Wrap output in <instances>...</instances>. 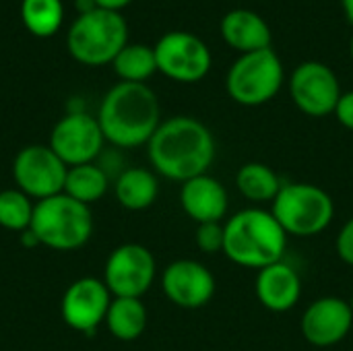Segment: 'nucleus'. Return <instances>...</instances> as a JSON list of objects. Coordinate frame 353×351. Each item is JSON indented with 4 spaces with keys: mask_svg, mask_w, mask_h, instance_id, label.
<instances>
[{
    "mask_svg": "<svg viewBox=\"0 0 353 351\" xmlns=\"http://www.w3.org/2000/svg\"><path fill=\"white\" fill-rule=\"evenodd\" d=\"M219 33L223 41L240 54L267 50L273 41L269 23L259 12L248 8H236L225 12L219 23Z\"/></svg>",
    "mask_w": 353,
    "mask_h": 351,
    "instance_id": "nucleus-18",
    "label": "nucleus"
},
{
    "mask_svg": "<svg viewBox=\"0 0 353 351\" xmlns=\"http://www.w3.org/2000/svg\"><path fill=\"white\" fill-rule=\"evenodd\" d=\"M147 306L141 298H114L105 314V327L120 341H134L147 329Z\"/></svg>",
    "mask_w": 353,
    "mask_h": 351,
    "instance_id": "nucleus-20",
    "label": "nucleus"
},
{
    "mask_svg": "<svg viewBox=\"0 0 353 351\" xmlns=\"http://www.w3.org/2000/svg\"><path fill=\"white\" fill-rule=\"evenodd\" d=\"M350 306H352V312H353V296L350 298Z\"/></svg>",
    "mask_w": 353,
    "mask_h": 351,
    "instance_id": "nucleus-33",
    "label": "nucleus"
},
{
    "mask_svg": "<svg viewBox=\"0 0 353 351\" xmlns=\"http://www.w3.org/2000/svg\"><path fill=\"white\" fill-rule=\"evenodd\" d=\"M271 213L288 236L314 238L333 223L335 201L312 182H283L271 203Z\"/></svg>",
    "mask_w": 353,
    "mask_h": 351,
    "instance_id": "nucleus-6",
    "label": "nucleus"
},
{
    "mask_svg": "<svg viewBox=\"0 0 353 351\" xmlns=\"http://www.w3.org/2000/svg\"><path fill=\"white\" fill-rule=\"evenodd\" d=\"M236 186L246 201L254 205H263L275 201L283 182L271 166L261 161H248L238 170Z\"/></svg>",
    "mask_w": 353,
    "mask_h": 351,
    "instance_id": "nucleus-21",
    "label": "nucleus"
},
{
    "mask_svg": "<svg viewBox=\"0 0 353 351\" xmlns=\"http://www.w3.org/2000/svg\"><path fill=\"white\" fill-rule=\"evenodd\" d=\"M116 201L128 211L149 209L159 194V180L155 172L147 168H126L114 180Z\"/></svg>",
    "mask_w": 353,
    "mask_h": 351,
    "instance_id": "nucleus-19",
    "label": "nucleus"
},
{
    "mask_svg": "<svg viewBox=\"0 0 353 351\" xmlns=\"http://www.w3.org/2000/svg\"><path fill=\"white\" fill-rule=\"evenodd\" d=\"M95 8H97L95 0H74V10L79 14H87V12H91Z\"/></svg>",
    "mask_w": 353,
    "mask_h": 351,
    "instance_id": "nucleus-30",
    "label": "nucleus"
},
{
    "mask_svg": "<svg viewBox=\"0 0 353 351\" xmlns=\"http://www.w3.org/2000/svg\"><path fill=\"white\" fill-rule=\"evenodd\" d=\"M157 72L170 81L192 85L203 81L213 66V56L209 46L194 33L188 31H168L153 46Z\"/></svg>",
    "mask_w": 353,
    "mask_h": 351,
    "instance_id": "nucleus-8",
    "label": "nucleus"
},
{
    "mask_svg": "<svg viewBox=\"0 0 353 351\" xmlns=\"http://www.w3.org/2000/svg\"><path fill=\"white\" fill-rule=\"evenodd\" d=\"M350 56H352V62H353V35H352V39H350Z\"/></svg>",
    "mask_w": 353,
    "mask_h": 351,
    "instance_id": "nucleus-32",
    "label": "nucleus"
},
{
    "mask_svg": "<svg viewBox=\"0 0 353 351\" xmlns=\"http://www.w3.org/2000/svg\"><path fill=\"white\" fill-rule=\"evenodd\" d=\"M23 27L35 37H52L62 29V0H21Z\"/></svg>",
    "mask_w": 353,
    "mask_h": 351,
    "instance_id": "nucleus-24",
    "label": "nucleus"
},
{
    "mask_svg": "<svg viewBox=\"0 0 353 351\" xmlns=\"http://www.w3.org/2000/svg\"><path fill=\"white\" fill-rule=\"evenodd\" d=\"M68 166L50 145H27L12 159V180L29 199L43 201L64 192Z\"/></svg>",
    "mask_w": 353,
    "mask_h": 351,
    "instance_id": "nucleus-9",
    "label": "nucleus"
},
{
    "mask_svg": "<svg viewBox=\"0 0 353 351\" xmlns=\"http://www.w3.org/2000/svg\"><path fill=\"white\" fill-rule=\"evenodd\" d=\"M223 254L238 267L261 271L283 261L288 234L275 215L263 207H248L223 223Z\"/></svg>",
    "mask_w": 353,
    "mask_h": 351,
    "instance_id": "nucleus-3",
    "label": "nucleus"
},
{
    "mask_svg": "<svg viewBox=\"0 0 353 351\" xmlns=\"http://www.w3.org/2000/svg\"><path fill=\"white\" fill-rule=\"evenodd\" d=\"M335 250L345 265L353 267V217H350L339 230L335 240Z\"/></svg>",
    "mask_w": 353,
    "mask_h": 351,
    "instance_id": "nucleus-27",
    "label": "nucleus"
},
{
    "mask_svg": "<svg viewBox=\"0 0 353 351\" xmlns=\"http://www.w3.org/2000/svg\"><path fill=\"white\" fill-rule=\"evenodd\" d=\"M341 83L331 66L306 60L290 74V95L296 108L310 118L331 116L341 97Z\"/></svg>",
    "mask_w": 353,
    "mask_h": 351,
    "instance_id": "nucleus-11",
    "label": "nucleus"
},
{
    "mask_svg": "<svg viewBox=\"0 0 353 351\" xmlns=\"http://www.w3.org/2000/svg\"><path fill=\"white\" fill-rule=\"evenodd\" d=\"M285 83L283 62L273 48L240 54L225 74V91L246 108L265 106L277 97Z\"/></svg>",
    "mask_w": 353,
    "mask_h": 351,
    "instance_id": "nucleus-7",
    "label": "nucleus"
},
{
    "mask_svg": "<svg viewBox=\"0 0 353 351\" xmlns=\"http://www.w3.org/2000/svg\"><path fill=\"white\" fill-rule=\"evenodd\" d=\"M161 290L172 304L196 310L213 300L217 283L203 263L194 259H178L163 269Z\"/></svg>",
    "mask_w": 353,
    "mask_h": 351,
    "instance_id": "nucleus-14",
    "label": "nucleus"
},
{
    "mask_svg": "<svg viewBox=\"0 0 353 351\" xmlns=\"http://www.w3.org/2000/svg\"><path fill=\"white\" fill-rule=\"evenodd\" d=\"M180 207L196 223L221 221L228 215L230 197L225 186L211 174H203L182 182L180 186Z\"/></svg>",
    "mask_w": 353,
    "mask_h": 351,
    "instance_id": "nucleus-16",
    "label": "nucleus"
},
{
    "mask_svg": "<svg viewBox=\"0 0 353 351\" xmlns=\"http://www.w3.org/2000/svg\"><path fill=\"white\" fill-rule=\"evenodd\" d=\"M97 122L116 149H137L151 141L161 124V108L147 83H116L101 99Z\"/></svg>",
    "mask_w": 353,
    "mask_h": 351,
    "instance_id": "nucleus-2",
    "label": "nucleus"
},
{
    "mask_svg": "<svg viewBox=\"0 0 353 351\" xmlns=\"http://www.w3.org/2000/svg\"><path fill=\"white\" fill-rule=\"evenodd\" d=\"M223 240H225V232H223L221 221L196 225L194 242H196V248L203 254H219V252H223Z\"/></svg>",
    "mask_w": 353,
    "mask_h": 351,
    "instance_id": "nucleus-26",
    "label": "nucleus"
},
{
    "mask_svg": "<svg viewBox=\"0 0 353 351\" xmlns=\"http://www.w3.org/2000/svg\"><path fill=\"white\" fill-rule=\"evenodd\" d=\"M29 230L39 246L58 252L79 250L93 234V213L91 207L60 192L35 203Z\"/></svg>",
    "mask_w": 353,
    "mask_h": 351,
    "instance_id": "nucleus-4",
    "label": "nucleus"
},
{
    "mask_svg": "<svg viewBox=\"0 0 353 351\" xmlns=\"http://www.w3.org/2000/svg\"><path fill=\"white\" fill-rule=\"evenodd\" d=\"M35 203L19 188L0 190V228L8 232H27L33 219Z\"/></svg>",
    "mask_w": 353,
    "mask_h": 351,
    "instance_id": "nucleus-25",
    "label": "nucleus"
},
{
    "mask_svg": "<svg viewBox=\"0 0 353 351\" xmlns=\"http://www.w3.org/2000/svg\"><path fill=\"white\" fill-rule=\"evenodd\" d=\"M341 6H343V12H345L347 21L353 25V0H341Z\"/></svg>",
    "mask_w": 353,
    "mask_h": 351,
    "instance_id": "nucleus-31",
    "label": "nucleus"
},
{
    "mask_svg": "<svg viewBox=\"0 0 353 351\" xmlns=\"http://www.w3.org/2000/svg\"><path fill=\"white\" fill-rule=\"evenodd\" d=\"M254 292L259 302L271 312H288L302 298L300 273L285 261L256 271Z\"/></svg>",
    "mask_w": 353,
    "mask_h": 351,
    "instance_id": "nucleus-17",
    "label": "nucleus"
},
{
    "mask_svg": "<svg viewBox=\"0 0 353 351\" xmlns=\"http://www.w3.org/2000/svg\"><path fill=\"white\" fill-rule=\"evenodd\" d=\"M114 296L105 288L103 279L81 277L72 281L60 302L62 321L77 333L91 335L103 323Z\"/></svg>",
    "mask_w": 353,
    "mask_h": 351,
    "instance_id": "nucleus-13",
    "label": "nucleus"
},
{
    "mask_svg": "<svg viewBox=\"0 0 353 351\" xmlns=\"http://www.w3.org/2000/svg\"><path fill=\"white\" fill-rule=\"evenodd\" d=\"M335 118L337 122L347 128V130H353V91H345L341 93L339 101H337V108H335Z\"/></svg>",
    "mask_w": 353,
    "mask_h": 351,
    "instance_id": "nucleus-28",
    "label": "nucleus"
},
{
    "mask_svg": "<svg viewBox=\"0 0 353 351\" xmlns=\"http://www.w3.org/2000/svg\"><path fill=\"white\" fill-rule=\"evenodd\" d=\"M157 275L153 252L137 242L114 248L103 267V283L114 298H143Z\"/></svg>",
    "mask_w": 353,
    "mask_h": 351,
    "instance_id": "nucleus-10",
    "label": "nucleus"
},
{
    "mask_svg": "<svg viewBox=\"0 0 353 351\" xmlns=\"http://www.w3.org/2000/svg\"><path fill=\"white\" fill-rule=\"evenodd\" d=\"M353 327V312L350 300L337 296H323L314 300L300 321L304 339L314 348H333L341 343Z\"/></svg>",
    "mask_w": 353,
    "mask_h": 351,
    "instance_id": "nucleus-15",
    "label": "nucleus"
},
{
    "mask_svg": "<svg viewBox=\"0 0 353 351\" xmlns=\"http://www.w3.org/2000/svg\"><path fill=\"white\" fill-rule=\"evenodd\" d=\"M108 188H110V178L95 161L68 168L66 182H64V194H68L70 199L91 207L93 203H97L105 197Z\"/></svg>",
    "mask_w": 353,
    "mask_h": 351,
    "instance_id": "nucleus-22",
    "label": "nucleus"
},
{
    "mask_svg": "<svg viewBox=\"0 0 353 351\" xmlns=\"http://www.w3.org/2000/svg\"><path fill=\"white\" fill-rule=\"evenodd\" d=\"M151 168L174 182L203 176L215 161V137L209 126L192 116L161 120L147 143Z\"/></svg>",
    "mask_w": 353,
    "mask_h": 351,
    "instance_id": "nucleus-1",
    "label": "nucleus"
},
{
    "mask_svg": "<svg viewBox=\"0 0 353 351\" xmlns=\"http://www.w3.org/2000/svg\"><path fill=\"white\" fill-rule=\"evenodd\" d=\"M122 83H147L157 72L155 50L145 43H126L112 62Z\"/></svg>",
    "mask_w": 353,
    "mask_h": 351,
    "instance_id": "nucleus-23",
    "label": "nucleus"
},
{
    "mask_svg": "<svg viewBox=\"0 0 353 351\" xmlns=\"http://www.w3.org/2000/svg\"><path fill=\"white\" fill-rule=\"evenodd\" d=\"M52 151L68 166L93 163L103 153L105 137L95 116L89 112H66L52 128Z\"/></svg>",
    "mask_w": 353,
    "mask_h": 351,
    "instance_id": "nucleus-12",
    "label": "nucleus"
},
{
    "mask_svg": "<svg viewBox=\"0 0 353 351\" xmlns=\"http://www.w3.org/2000/svg\"><path fill=\"white\" fill-rule=\"evenodd\" d=\"M132 0H95L97 8H105V10H116L120 12L122 8H126Z\"/></svg>",
    "mask_w": 353,
    "mask_h": 351,
    "instance_id": "nucleus-29",
    "label": "nucleus"
},
{
    "mask_svg": "<svg viewBox=\"0 0 353 351\" xmlns=\"http://www.w3.org/2000/svg\"><path fill=\"white\" fill-rule=\"evenodd\" d=\"M128 43V23L122 12L95 8L77 14L66 33L68 54L83 66L112 64Z\"/></svg>",
    "mask_w": 353,
    "mask_h": 351,
    "instance_id": "nucleus-5",
    "label": "nucleus"
}]
</instances>
